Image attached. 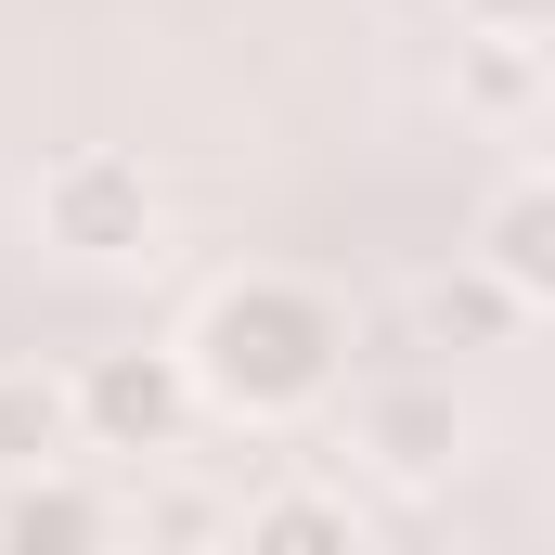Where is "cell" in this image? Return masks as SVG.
Returning <instances> with one entry per match:
<instances>
[{
  "instance_id": "obj_1",
  "label": "cell",
  "mask_w": 555,
  "mask_h": 555,
  "mask_svg": "<svg viewBox=\"0 0 555 555\" xmlns=\"http://www.w3.org/2000/svg\"><path fill=\"white\" fill-rule=\"evenodd\" d=\"M181 349H194L207 414L284 426V414H310V401H336V375H349V310H336L323 284H297V272H246V284H220V297L194 310Z\"/></svg>"
},
{
  "instance_id": "obj_2",
  "label": "cell",
  "mask_w": 555,
  "mask_h": 555,
  "mask_svg": "<svg viewBox=\"0 0 555 555\" xmlns=\"http://www.w3.org/2000/svg\"><path fill=\"white\" fill-rule=\"evenodd\" d=\"M39 233L65 259H142L155 246V168L117 155V142H78L39 168Z\"/></svg>"
},
{
  "instance_id": "obj_3",
  "label": "cell",
  "mask_w": 555,
  "mask_h": 555,
  "mask_svg": "<svg viewBox=\"0 0 555 555\" xmlns=\"http://www.w3.org/2000/svg\"><path fill=\"white\" fill-rule=\"evenodd\" d=\"M194 414H207L194 349H104V362L78 375V439H91V452H181Z\"/></svg>"
},
{
  "instance_id": "obj_4",
  "label": "cell",
  "mask_w": 555,
  "mask_h": 555,
  "mask_svg": "<svg viewBox=\"0 0 555 555\" xmlns=\"http://www.w3.org/2000/svg\"><path fill=\"white\" fill-rule=\"evenodd\" d=\"M349 452H362L375 478H401V491H439V478L465 465V401H452V375H388V388H362V401H349Z\"/></svg>"
},
{
  "instance_id": "obj_5",
  "label": "cell",
  "mask_w": 555,
  "mask_h": 555,
  "mask_svg": "<svg viewBox=\"0 0 555 555\" xmlns=\"http://www.w3.org/2000/svg\"><path fill=\"white\" fill-rule=\"evenodd\" d=\"M117 543V517H104V491L91 478H0V555H104Z\"/></svg>"
},
{
  "instance_id": "obj_6",
  "label": "cell",
  "mask_w": 555,
  "mask_h": 555,
  "mask_svg": "<svg viewBox=\"0 0 555 555\" xmlns=\"http://www.w3.org/2000/svg\"><path fill=\"white\" fill-rule=\"evenodd\" d=\"M465 259H491V272L517 284L530 310H555V168L504 181V194L478 207V246H465Z\"/></svg>"
},
{
  "instance_id": "obj_7",
  "label": "cell",
  "mask_w": 555,
  "mask_h": 555,
  "mask_svg": "<svg viewBox=\"0 0 555 555\" xmlns=\"http://www.w3.org/2000/svg\"><path fill=\"white\" fill-rule=\"evenodd\" d=\"M65 452H78V375L0 362V478H52Z\"/></svg>"
},
{
  "instance_id": "obj_8",
  "label": "cell",
  "mask_w": 555,
  "mask_h": 555,
  "mask_svg": "<svg viewBox=\"0 0 555 555\" xmlns=\"http://www.w3.org/2000/svg\"><path fill=\"white\" fill-rule=\"evenodd\" d=\"M414 310H426V336H439V349H504V336L530 323V297L491 272V259H452V272L426 284Z\"/></svg>"
},
{
  "instance_id": "obj_9",
  "label": "cell",
  "mask_w": 555,
  "mask_h": 555,
  "mask_svg": "<svg viewBox=\"0 0 555 555\" xmlns=\"http://www.w3.org/2000/svg\"><path fill=\"white\" fill-rule=\"evenodd\" d=\"M246 555H362V517H349V491H259L246 504Z\"/></svg>"
},
{
  "instance_id": "obj_10",
  "label": "cell",
  "mask_w": 555,
  "mask_h": 555,
  "mask_svg": "<svg viewBox=\"0 0 555 555\" xmlns=\"http://www.w3.org/2000/svg\"><path fill=\"white\" fill-rule=\"evenodd\" d=\"M207 530H220V517H207L194 491H168V504H155V543H181V555H194V543H207Z\"/></svg>"
},
{
  "instance_id": "obj_11",
  "label": "cell",
  "mask_w": 555,
  "mask_h": 555,
  "mask_svg": "<svg viewBox=\"0 0 555 555\" xmlns=\"http://www.w3.org/2000/svg\"><path fill=\"white\" fill-rule=\"evenodd\" d=\"M465 13H478V39H530L555 0H465Z\"/></svg>"
},
{
  "instance_id": "obj_12",
  "label": "cell",
  "mask_w": 555,
  "mask_h": 555,
  "mask_svg": "<svg viewBox=\"0 0 555 555\" xmlns=\"http://www.w3.org/2000/svg\"><path fill=\"white\" fill-rule=\"evenodd\" d=\"M530 65H543V91H555V13H543V26H530Z\"/></svg>"
}]
</instances>
